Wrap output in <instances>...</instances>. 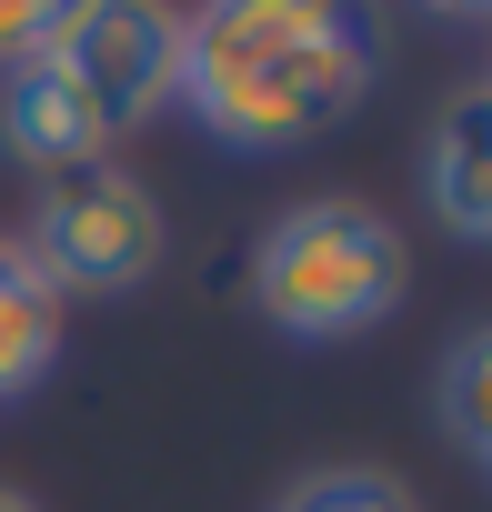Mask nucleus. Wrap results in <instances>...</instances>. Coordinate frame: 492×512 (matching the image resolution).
<instances>
[{
	"instance_id": "nucleus-12",
	"label": "nucleus",
	"mask_w": 492,
	"mask_h": 512,
	"mask_svg": "<svg viewBox=\"0 0 492 512\" xmlns=\"http://www.w3.org/2000/svg\"><path fill=\"white\" fill-rule=\"evenodd\" d=\"M482 472H492V462H482Z\"/></svg>"
},
{
	"instance_id": "nucleus-11",
	"label": "nucleus",
	"mask_w": 492,
	"mask_h": 512,
	"mask_svg": "<svg viewBox=\"0 0 492 512\" xmlns=\"http://www.w3.org/2000/svg\"><path fill=\"white\" fill-rule=\"evenodd\" d=\"M0 512H41V502H31V492H11V482H0Z\"/></svg>"
},
{
	"instance_id": "nucleus-13",
	"label": "nucleus",
	"mask_w": 492,
	"mask_h": 512,
	"mask_svg": "<svg viewBox=\"0 0 492 512\" xmlns=\"http://www.w3.org/2000/svg\"><path fill=\"white\" fill-rule=\"evenodd\" d=\"M482 91H492V81H482Z\"/></svg>"
},
{
	"instance_id": "nucleus-3",
	"label": "nucleus",
	"mask_w": 492,
	"mask_h": 512,
	"mask_svg": "<svg viewBox=\"0 0 492 512\" xmlns=\"http://www.w3.org/2000/svg\"><path fill=\"white\" fill-rule=\"evenodd\" d=\"M161 241H171V231H161V191H151L141 171H121V161L51 181V191L31 201V231H21L31 272H41L61 302H121V292H141V282L161 272Z\"/></svg>"
},
{
	"instance_id": "nucleus-5",
	"label": "nucleus",
	"mask_w": 492,
	"mask_h": 512,
	"mask_svg": "<svg viewBox=\"0 0 492 512\" xmlns=\"http://www.w3.org/2000/svg\"><path fill=\"white\" fill-rule=\"evenodd\" d=\"M111 111L51 61V51H31L21 71H0V151H11L21 171H41V181H71V171H101L111 161Z\"/></svg>"
},
{
	"instance_id": "nucleus-4",
	"label": "nucleus",
	"mask_w": 492,
	"mask_h": 512,
	"mask_svg": "<svg viewBox=\"0 0 492 512\" xmlns=\"http://www.w3.org/2000/svg\"><path fill=\"white\" fill-rule=\"evenodd\" d=\"M51 61L111 111V131H141V121L171 111V81H181V21H171V11H141V0H61Z\"/></svg>"
},
{
	"instance_id": "nucleus-9",
	"label": "nucleus",
	"mask_w": 492,
	"mask_h": 512,
	"mask_svg": "<svg viewBox=\"0 0 492 512\" xmlns=\"http://www.w3.org/2000/svg\"><path fill=\"white\" fill-rule=\"evenodd\" d=\"M272 512H422V492H412L402 472H382V462H322V472H302Z\"/></svg>"
},
{
	"instance_id": "nucleus-6",
	"label": "nucleus",
	"mask_w": 492,
	"mask_h": 512,
	"mask_svg": "<svg viewBox=\"0 0 492 512\" xmlns=\"http://www.w3.org/2000/svg\"><path fill=\"white\" fill-rule=\"evenodd\" d=\"M422 201L452 241L492 251V91H462L422 131Z\"/></svg>"
},
{
	"instance_id": "nucleus-10",
	"label": "nucleus",
	"mask_w": 492,
	"mask_h": 512,
	"mask_svg": "<svg viewBox=\"0 0 492 512\" xmlns=\"http://www.w3.org/2000/svg\"><path fill=\"white\" fill-rule=\"evenodd\" d=\"M51 21H61V0H0V71H21L31 51H51Z\"/></svg>"
},
{
	"instance_id": "nucleus-1",
	"label": "nucleus",
	"mask_w": 492,
	"mask_h": 512,
	"mask_svg": "<svg viewBox=\"0 0 492 512\" xmlns=\"http://www.w3.org/2000/svg\"><path fill=\"white\" fill-rule=\"evenodd\" d=\"M382 81V41L322 0H211L181 21L171 101L221 151H302L352 121Z\"/></svg>"
},
{
	"instance_id": "nucleus-2",
	"label": "nucleus",
	"mask_w": 492,
	"mask_h": 512,
	"mask_svg": "<svg viewBox=\"0 0 492 512\" xmlns=\"http://www.w3.org/2000/svg\"><path fill=\"white\" fill-rule=\"evenodd\" d=\"M402 292H412V251H402L392 211H372L352 191H312L252 241V312L282 342H352V332L392 322Z\"/></svg>"
},
{
	"instance_id": "nucleus-8",
	"label": "nucleus",
	"mask_w": 492,
	"mask_h": 512,
	"mask_svg": "<svg viewBox=\"0 0 492 512\" xmlns=\"http://www.w3.org/2000/svg\"><path fill=\"white\" fill-rule=\"evenodd\" d=\"M432 422H442L472 462H492V322L452 332V352H442V372H432Z\"/></svg>"
},
{
	"instance_id": "nucleus-7",
	"label": "nucleus",
	"mask_w": 492,
	"mask_h": 512,
	"mask_svg": "<svg viewBox=\"0 0 492 512\" xmlns=\"http://www.w3.org/2000/svg\"><path fill=\"white\" fill-rule=\"evenodd\" d=\"M61 332H71V302L31 272V251L0 231V412L31 402L61 362Z\"/></svg>"
}]
</instances>
